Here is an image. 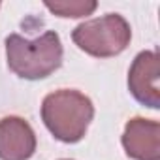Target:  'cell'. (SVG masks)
I'll return each mask as SVG.
<instances>
[{
	"mask_svg": "<svg viewBox=\"0 0 160 160\" xmlns=\"http://www.w3.org/2000/svg\"><path fill=\"white\" fill-rule=\"evenodd\" d=\"M96 2L94 0H57V2H45V8L49 12H53L58 17H85L91 15L96 10Z\"/></svg>",
	"mask_w": 160,
	"mask_h": 160,
	"instance_id": "52a82bcc",
	"label": "cell"
},
{
	"mask_svg": "<svg viewBox=\"0 0 160 160\" xmlns=\"http://www.w3.org/2000/svg\"><path fill=\"white\" fill-rule=\"evenodd\" d=\"M94 117V106L89 96L79 91L62 89L45 96L42 104V119L47 130L64 143L83 139Z\"/></svg>",
	"mask_w": 160,
	"mask_h": 160,
	"instance_id": "6da1fadb",
	"label": "cell"
},
{
	"mask_svg": "<svg viewBox=\"0 0 160 160\" xmlns=\"http://www.w3.org/2000/svg\"><path fill=\"white\" fill-rule=\"evenodd\" d=\"M122 147L134 160H160V124L143 117L130 119L124 126Z\"/></svg>",
	"mask_w": 160,
	"mask_h": 160,
	"instance_id": "5b68a950",
	"label": "cell"
},
{
	"mask_svg": "<svg viewBox=\"0 0 160 160\" xmlns=\"http://www.w3.org/2000/svg\"><path fill=\"white\" fill-rule=\"evenodd\" d=\"M36 151V134L21 117H6L0 121V158L28 160Z\"/></svg>",
	"mask_w": 160,
	"mask_h": 160,
	"instance_id": "8992f818",
	"label": "cell"
},
{
	"mask_svg": "<svg viewBox=\"0 0 160 160\" xmlns=\"http://www.w3.org/2000/svg\"><path fill=\"white\" fill-rule=\"evenodd\" d=\"M75 45L92 57H115L122 53L132 38L130 25L117 13L81 23L72 34Z\"/></svg>",
	"mask_w": 160,
	"mask_h": 160,
	"instance_id": "3957f363",
	"label": "cell"
},
{
	"mask_svg": "<svg viewBox=\"0 0 160 160\" xmlns=\"http://www.w3.org/2000/svg\"><path fill=\"white\" fill-rule=\"evenodd\" d=\"M156 51H143L136 57L130 72H128V87L134 98L151 108L158 109L160 106V92H158V75H160V62Z\"/></svg>",
	"mask_w": 160,
	"mask_h": 160,
	"instance_id": "277c9868",
	"label": "cell"
},
{
	"mask_svg": "<svg viewBox=\"0 0 160 160\" xmlns=\"http://www.w3.org/2000/svg\"><path fill=\"white\" fill-rule=\"evenodd\" d=\"M8 66L23 79H43L62 64V43L57 32L47 30L36 40H27L19 34L6 38Z\"/></svg>",
	"mask_w": 160,
	"mask_h": 160,
	"instance_id": "7a4b0ae2",
	"label": "cell"
}]
</instances>
